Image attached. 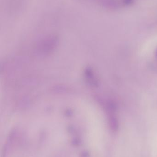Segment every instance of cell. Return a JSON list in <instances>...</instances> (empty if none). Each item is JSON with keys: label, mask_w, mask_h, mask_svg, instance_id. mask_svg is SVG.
<instances>
[{"label": "cell", "mask_w": 157, "mask_h": 157, "mask_svg": "<svg viewBox=\"0 0 157 157\" xmlns=\"http://www.w3.org/2000/svg\"><path fill=\"white\" fill-rule=\"evenodd\" d=\"M156 55H157V53H156Z\"/></svg>", "instance_id": "obj_2"}, {"label": "cell", "mask_w": 157, "mask_h": 157, "mask_svg": "<svg viewBox=\"0 0 157 157\" xmlns=\"http://www.w3.org/2000/svg\"><path fill=\"white\" fill-rule=\"evenodd\" d=\"M110 125L111 128L114 132L118 131V122L115 117H111L110 120Z\"/></svg>", "instance_id": "obj_1"}]
</instances>
